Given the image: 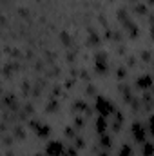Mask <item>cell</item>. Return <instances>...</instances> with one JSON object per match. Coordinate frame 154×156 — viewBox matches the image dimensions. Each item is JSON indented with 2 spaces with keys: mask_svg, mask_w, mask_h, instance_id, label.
Segmentation results:
<instances>
[{
  "mask_svg": "<svg viewBox=\"0 0 154 156\" xmlns=\"http://www.w3.org/2000/svg\"><path fill=\"white\" fill-rule=\"evenodd\" d=\"M96 109L100 111L102 114H109V113L112 111V105L109 104L105 98H98V100H96Z\"/></svg>",
  "mask_w": 154,
  "mask_h": 156,
  "instance_id": "cell-1",
  "label": "cell"
},
{
  "mask_svg": "<svg viewBox=\"0 0 154 156\" xmlns=\"http://www.w3.org/2000/svg\"><path fill=\"white\" fill-rule=\"evenodd\" d=\"M132 133H134V136H136V140H140V142L145 140V127H141L140 124L132 125Z\"/></svg>",
  "mask_w": 154,
  "mask_h": 156,
  "instance_id": "cell-2",
  "label": "cell"
},
{
  "mask_svg": "<svg viewBox=\"0 0 154 156\" xmlns=\"http://www.w3.org/2000/svg\"><path fill=\"white\" fill-rule=\"evenodd\" d=\"M62 143H58V142H53V143H49V147H47V153L51 154V156H60L62 154Z\"/></svg>",
  "mask_w": 154,
  "mask_h": 156,
  "instance_id": "cell-3",
  "label": "cell"
},
{
  "mask_svg": "<svg viewBox=\"0 0 154 156\" xmlns=\"http://www.w3.org/2000/svg\"><path fill=\"white\" fill-rule=\"evenodd\" d=\"M96 67H98V71H105V69H107L105 53H98V55H96Z\"/></svg>",
  "mask_w": 154,
  "mask_h": 156,
  "instance_id": "cell-4",
  "label": "cell"
},
{
  "mask_svg": "<svg viewBox=\"0 0 154 156\" xmlns=\"http://www.w3.org/2000/svg\"><path fill=\"white\" fill-rule=\"evenodd\" d=\"M151 84H152V78L149 76V75L140 76V80H138V85H140V87H149Z\"/></svg>",
  "mask_w": 154,
  "mask_h": 156,
  "instance_id": "cell-5",
  "label": "cell"
},
{
  "mask_svg": "<svg viewBox=\"0 0 154 156\" xmlns=\"http://www.w3.org/2000/svg\"><path fill=\"white\" fill-rule=\"evenodd\" d=\"M143 156H152L154 154V145L152 143H143Z\"/></svg>",
  "mask_w": 154,
  "mask_h": 156,
  "instance_id": "cell-6",
  "label": "cell"
},
{
  "mask_svg": "<svg viewBox=\"0 0 154 156\" xmlns=\"http://www.w3.org/2000/svg\"><path fill=\"white\" fill-rule=\"evenodd\" d=\"M60 40H62L63 46H67V47L73 44V42H71V36H69V33H65V31H62V33H60Z\"/></svg>",
  "mask_w": 154,
  "mask_h": 156,
  "instance_id": "cell-7",
  "label": "cell"
},
{
  "mask_svg": "<svg viewBox=\"0 0 154 156\" xmlns=\"http://www.w3.org/2000/svg\"><path fill=\"white\" fill-rule=\"evenodd\" d=\"M13 134L17 136L18 140H22L24 136H26V133H24V129H22V127H15V131H13Z\"/></svg>",
  "mask_w": 154,
  "mask_h": 156,
  "instance_id": "cell-8",
  "label": "cell"
},
{
  "mask_svg": "<svg viewBox=\"0 0 154 156\" xmlns=\"http://www.w3.org/2000/svg\"><path fill=\"white\" fill-rule=\"evenodd\" d=\"M134 11H136V13H140V15H143V13H147V7L143 6V4H136V7H134Z\"/></svg>",
  "mask_w": 154,
  "mask_h": 156,
  "instance_id": "cell-9",
  "label": "cell"
},
{
  "mask_svg": "<svg viewBox=\"0 0 154 156\" xmlns=\"http://www.w3.org/2000/svg\"><path fill=\"white\" fill-rule=\"evenodd\" d=\"M102 129H105V120H103V116L98 118V131H102Z\"/></svg>",
  "mask_w": 154,
  "mask_h": 156,
  "instance_id": "cell-10",
  "label": "cell"
},
{
  "mask_svg": "<svg viewBox=\"0 0 154 156\" xmlns=\"http://www.w3.org/2000/svg\"><path fill=\"white\" fill-rule=\"evenodd\" d=\"M44 64H46V62H42V60L34 62V69H36V71H42V69H44Z\"/></svg>",
  "mask_w": 154,
  "mask_h": 156,
  "instance_id": "cell-11",
  "label": "cell"
},
{
  "mask_svg": "<svg viewBox=\"0 0 154 156\" xmlns=\"http://www.w3.org/2000/svg\"><path fill=\"white\" fill-rule=\"evenodd\" d=\"M120 156H131V149H129V145H125V147L122 149V153H120Z\"/></svg>",
  "mask_w": 154,
  "mask_h": 156,
  "instance_id": "cell-12",
  "label": "cell"
},
{
  "mask_svg": "<svg viewBox=\"0 0 154 156\" xmlns=\"http://www.w3.org/2000/svg\"><path fill=\"white\" fill-rule=\"evenodd\" d=\"M100 142H102L103 145H105V147H109V145H111V140L107 138V134H103V136H102V140H100Z\"/></svg>",
  "mask_w": 154,
  "mask_h": 156,
  "instance_id": "cell-13",
  "label": "cell"
},
{
  "mask_svg": "<svg viewBox=\"0 0 154 156\" xmlns=\"http://www.w3.org/2000/svg\"><path fill=\"white\" fill-rule=\"evenodd\" d=\"M24 111H26L27 114H29V113H33V104H26V105H24Z\"/></svg>",
  "mask_w": 154,
  "mask_h": 156,
  "instance_id": "cell-14",
  "label": "cell"
},
{
  "mask_svg": "<svg viewBox=\"0 0 154 156\" xmlns=\"http://www.w3.org/2000/svg\"><path fill=\"white\" fill-rule=\"evenodd\" d=\"M56 105H58L56 102H51V104H49V107H47V111H49V113H53V111L56 109Z\"/></svg>",
  "mask_w": 154,
  "mask_h": 156,
  "instance_id": "cell-15",
  "label": "cell"
},
{
  "mask_svg": "<svg viewBox=\"0 0 154 156\" xmlns=\"http://www.w3.org/2000/svg\"><path fill=\"white\" fill-rule=\"evenodd\" d=\"M76 154V151H74V147H69L67 149V156H74Z\"/></svg>",
  "mask_w": 154,
  "mask_h": 156,
  "instance_id": "cell-16",
  "label": "cell"
},
{
  "mask_svg": "<svg viewBox=\"0 0 154 156\" xmlns=\"http://www.w3.org/2000/svg\"><path fill=\"white\" fill-rule=\"evenodd\" d=\"M141 58H143V60H149V58H151V55H149V51H143V53H141Z\"/></svg>",
  "mask_w": 154,
  "mask_h": 156,
  "instance_id": "cell-17",
  "label": "cell"
},
{
  "mask_svg": "<svg viewBox=\"0 0 154 156\" xmlns=\"http://www.w3.org/2000/svg\"><path fill=\"white\" fill-rule=\"evenodd\" d=\"M85 91H87V95H94V91H96V89H94V87H93V85H89V87H87V89H85Z\"/></svg>",
  "mask_w": 154,
  "mask_h": 156,
  "instance_id": "cell-18",
  "label": "cell"
},
{
  "mask_svg": "<svg viewBox=\"0 0 154 156\" xmlns=\"http://www.w3.org/2000/svg\"><path fill=\"white\" fill-rule=\"evenodd\" d=\"M76 125H78V127H82V125H83V120H82V118H76Z\"/></svg>",
  "mask_w": 154,
  "mask_h": 156,
  "instance_id": "cell-19",
  "label": "cell"
},
{
  "mask_svg": "<svg viewBox=\"0 0 154 156\" xmlns=\"http://www.w3.org/2000/svg\"><path fill=\"white\" fill-rule=\"evenodd\" d=\"M151 131H152V134H154V116L151 118Z\"/></svg>",
  "mask_w": 154,
  "mask_h": 156,
  "instance_id": "cell-20",
  "label": "cell"
},
{
  "mask_svg": "<svg viewBox=\"0 0 154 156\" xmlns=\"http://www.w3.org/2000/svg\"><path fill=\"white\" fill-rule=\"evenodd\" d=\"M82 78H83V80H89V75H87L85 71H82Z\"/></svg>",
  "mask_w": 154,
  "mask_h": 156,
  "instance_id": "cell-21",
  "label": "cell"
},
{
  "mask_svg": "<svg viewBox=\"0 0 154 156\" xmlns=\"http://www.w3.org/2000/svg\"><path fill=\"white\" fill-rule=\"evenodd\" d=\"M118 76H125V71H123V69H118Z\"/></svg>",
  "mask_w": 154,
  "mask_h": 156,
  "instance_id": "cell-22",
  "label": "cell"
},
{
  "mask_svg": "<svg viewBox=\"0 0 154 156\" xmlns=\"http://www.w3.org/2000/svg\"><path fill=\"white\" fill-rule=\"evenodd\" d=\"M100 156H107V154H105V153H103V154H100Z\"/></svg>",
  "mask_w": 154,
  "mask_h": 156,
  "instance_id": "cell-23",
  "label": "cell"
},
{
  "mask_svg": "<svg viewBox=\"0 0 154 156\" xmlns=\"http://www.w3.org/2000/svg\"><path fill=\"white\" fill-rule=\"evenodd\" d=\"M152 36H154V27H152Z\"/></svg>",
  "mask_w": 154,
  "mask_h": 156,
  "instance_id": "cell-24",
  "label": "cell"
},
{
  "mask_svg": "<svg viewBox=\"0 0 154 156\" xmlns=\"http://www.w3.org/2000/svg\"><path fill=\"white\" fill-rule=\"evenodd\" d=\"M151 2H154V0H151Z\"/></svg>",
  "mask_w": 154,
  "mask_h": 156,
  "instance_id": "cell-25",
  "label": "cell"
}]
</instances>
